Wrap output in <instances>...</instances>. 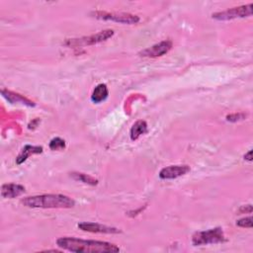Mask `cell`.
Instances as JSON below:
<instances>
[{
    "instance_id": "14",
    "label": "cell",
    "mask_w": 253,
    "mask_h": 253,
    "mask_svg": "<svg viewBox=\"0 0 253 253\" xmlns=\"http://www.w3.org/2000/svg\"><path fill=\"white\" fill-rule=\"evenodd\" d=\"M148 132V124L144 121H137L131 129V138L133 140L137 139L141 135Z\"/></svg>"
},
{
    "instance_id": "19",
    "label": "cell",
    "mask_w": 253,
    "mask_h": 253,
    "mask_svg": "<svg viewBox=\"0 0 253 253\" xmlns=\"http://www.w3.org/2000/svg\"><path fill=\"white\" fill-rule=\"evenodd\" d=\"M244 159L251 161L252 160V151H249L245 156H244Z\"/></svg>"
},
{
    "instance_id": "2",
    "label": "cell",
    "mask_w": 253,
    "mask_h": 253,
    "mask_svg": "<svg viewBox=\"0 0 253 253\" xmlns=\"http://www.w3.org/2000/svg\"><path fill=\"white\" fill-rule=\"evenodd\" d=\"M22 205L34 209H70L76 202L71 198L59 194H45L24 198Z\"/></svg>"
},
{
    "instance_id": "12",
    "label": "cell",
    "mask_w": 253,
    "mask_h": 253,
    "mask_svg": "<svg viewBox=\"0 0 253 253\" xmlns=\"http://www.w3.org/2000/svg\"><path fill=\"white\" fill-rule=\"evenodd\" d=\"M108 95H109V90H108V87L106 84H99L97 85L91 95V101L93 103H101L103 101H105L108 98Z\"/></svg>"
},
{
    "instance_id": "9",
    "label": "cell",
    "mask_w": 253,
    "mask_h": 253,
    "mask_svg": "<svg viewBox=\"0 0 253 253\" xmlns=\"http://www.w3.org/2000/svg\"><path fill=\"white\" fill-rule=\"evenodd\" d=\"M78 229L84 232H89V233H95V234H120L121 231L116 229V228H111L103 226L100 224L96 223H80L78 224Z\"/></svg>"
},
{
    "instance_id": "11",
    "label": "cell",
    "mask_w": 253,
    "mask_h": 253,
    "mask_svg": "<svg viewBox=\"0 0 253 253\" xmlns=\"http://www.w3.org/2000/svg\"><path fill=\"white\" fill-rule=\"evenodd\" d=\"M43 153V148L42 147H35V146H25L24 149L21 151L20 155L16 158V163L17 164H22L27 160V158L32 156V155H38Z\"/></svg>"
},
{
    "instance_id": "17",
    "label": "cell",
    "mask_w": 253,
    "mask_h": 253,
    "mask_svg": "<svg viewBox=\"0 0 253 253\" xmlns=\"http://www.w3.org/2000/svg\"><path fill=\"white\" fill-rule=\"evenodd\" d=\"M236 225L238 227H241V228H252V218L251 216H248V218H244V219H241L239 221L236 222Z\"/></svg>"
},
{
    "instance_id": "7",
    "label": "cell",
    "mask_w": 253,
    "mask_h": 253,
    "mask_svg": "<svg viewBox=\"0 0 253 253\" xmlns=\"http://www.w3.org/2000/svg\"><path fill=\"white\" fill-rule=\"evenodd\" d=\"M172 48V42L169 40L162 41L151 48H148L139 53L140 57L143 58H158L167 54Z\"/></svg>"
},
{
    "instance_id": "6",
    "label": "cell",
    "mask_w": 253,
    "mask_h": 253,
    "mask_svg": "<svg viewBox=\"0 0 253 253\" xmlns=\"http://www.w3.org/2000/svg\"><path fill=\"white\" fill-rule=\"evenodd\" d=\"M252 4L248 5H243L239 7H234L232 9H229L227 11L223 12H218L213 14V18L216 20H232L235 18H244V17H249L252 15Z\"/></svg>"
},
{
    "instance_id": "18",
    "label": "cell",
    "mask_w": 253,
    "mask_h": 253,
    "mask_svg": "<svg viewBox=\"0 0 253 253\" xmlns=\"http://www.w3.org/2000/svg\"><path fill=\"white\" fill-rule=\"evenodd\" d=\"M244 117H245V115H243V114H238L237 116H236V115H230V116L227 117V119H228V121L236 122L237 120H242Z\"/></svg>"
},
{
    "instance_id": "10",
    "label": "cell",
    "mask_w": 253,
    "mask_h": 253,
    "mask_svg": "<svg viewBox=\"0 0 253 253\" xmlns=\"http://www.w3.org/2000/svg\"><path fill=\"white\" fill-rule=\"evenodd\" d=\"M25 193V187L19 184H4L1 187V196L6 199H14Z\"/></svg>"
},
{
    "instance_id": "1",
    "label": "cell",
    "mask_w": 253,
    "mask_h": 253,
    "mask_svg": "<svg viewBox=\"0 0 253 253\" xmlns=\"http://www.w3.org/2000/svg\"><path fill=\"white\" fill-rule=\"evenodd\" d=\"M58 247L77 253H116L120 248L110 242L86 240L77 237H60L57 240Z\"/></svg>"
},
{
    "instance_id": "8",
    "label": "cell",
    "mask_w": 253,
    "mask_h": 253,
    "mask_svg": "<svg viewBox=\"0 0 253 253\" xmlns=\"http://www.w3.org/2000/svg\"><path fill=\"white\" fill-rule=\"evenodd\" d=\"M190 171L188 165H171L160 170L159 177L163 180L175 179L180 176H183Z\"/></svg>"
},
{
    "instance_id": "4",
    "label": "cell",
    "mask_w": 253,
    "mask_h": 253,
    "mask_svg": "<svg viewBox=\"0 0 253 253\" xmlns=\"http://www.w3.org/2000/svg\"><path fill=\"white\" fill-rule=\"evenodd\" d=\"M114 35V31L112 30H104L97 34L88 36V37H83L80 39H72L67 40L66 45L69 47H81V46H91L98 43H102L110 39Z\"/></svg>"
},
{
    "instance_id": "5",
    "label": "cell",
    "mask_w": 253,
    "mask_h": 253,
    "mask_svg": "<svg viewBox=\"0 0 253 253\" xmlns=\"http://www.w3.org/2000/svg\"><path fill=\"white\" fill-rule=\"evenodd\" d=\"M91 15L97 19L114 21V22L121 23V24L131 25V24H136L139 22L138 16L129 14V13H109V12L96 11V12H92Z\"/></svg>"
},
{
    "instance_id": "13",
    "label": "cell",
    "mask_w": 253,
    "mask_h": 253,
    "mask_svg": "<svg viewBox=\"0 0 253 253\" xmlns=\"http://www.w3.org/2000/svg\"><path fill=\"white\" fill-rule=\"evenodd\" d=\"M3 97H5L7 99L8 102L14 104V103H22V104H25L27 106H35V103L30 101L29 99H27L26 97L20 95V94H17V93H14V92H11V91H8V90H2L1 91Z\"/></svg>"
},
{
    "instance_id": "3",
    "label": "cell",
    "mask_w": 253,
    "mask_h": 253,
    "mask_svg": "<svg viewBox=\"0 0 253 253\" xmlns=\"http://www.w3.org/2000/svg\"><path fill=\"white\" fill-rule=\"evenodd\" d=\"M227 241L222 228H215L205 232H198L192 237V243L195 246L216 244Z\"/></svg>"
},
{
    "instance_id": "15",
    "label": "cell",
    "mask_w": 253,
    "mask_h": 253,
    "mask_svg": "<svg viewBox=\"0 0 253 253\" xmlns=\"http://www.w3.org/2000/svg\"><path fill=\"white\" fill-rule=\"evenodd\" d=\"M70 177H72L75 180H77V181L83 182L85 184H89V185H92V186H95V185L98 184V180L97 179L91 177L90 175L84 174V173L72 172V173H70Z\"/></svg>"
},
{
    "instance_id": "16",
    "label": "cell",
    "mask_w": 253,
    "mask_h": 253,
    "mask_svg": "<svg viewBox=\"0 0 253 253\" xmlns=\"http://www.w3.org/2000/svg\"><path fill=\"white\" fill-rule=\"evenodd\" d=\"M50 149L52 151H62L65 149V141L60 137H55L50 141Z\"/></svg>"
}]
</instances>
